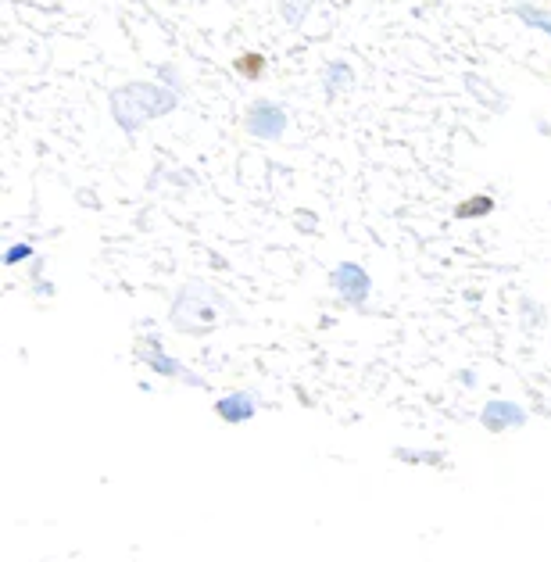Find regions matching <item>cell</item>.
<instances>
[{
    "label": "cell",
    "instance_id": "cell-17",
    "mask_svg": "<svg viewBox=\"0 0 551 562\" xmlns=\"http://www.w3.org/2000/svg\"><path fill=\"white\" fill-rule=\"evenodd\" d=\"M519 312H523V323L534 330V326H544L548 323V312H544L541 305H537L534 298H523V305H519Z\"/></svg>",
    "mask_w": 551,
    "mask_h": 562
},
{
    "label": "cell",
    "instance_id": "cell-18",
    "mask_svg": "<svg viewBox=\"0 0 551 562\" xmlns=\"http://www.w3.org/2000/svg\"><path fill=\"white\" fill-rule=\"evenodd\" d=\"M33 294H36V298H51V294H54V283H43L40 276H36V280H33Z\"/></svg>",
    "mask_w": 551,
    "mask_h": 562
},
{
    "label": "cell",
    "instance_id": "cell-11",
    "mask_svg": "<svg viewBox=\"0 0 551 562\" xmlns=\"http://www.w3.org/2000/svg\"><path fill=\"white\" fill-rule=\"evenodd\" d=\"M512 15H516L526 29H537V33L551 36V8H541V4H516Z\"/></svg>",
    "mask_w": 551,
    "mask_h": 562
},
{
    "label": "cell",
    "instance_id": "cell-3",
    "mask_svg": "<svg viewBox=\"0 0 551 562\" xmlns=\"http://www.w3.org/2000/svg\"><path fill=\"white\" fill-rule=\"evenodd\" d=\"M136 358H140L151 373L165 376V380H179V384H187V387H204V376L194 373V369H187L176 355H169L165 344H162V337L151 333V330L144 333V341L136 344Z\"/></svg>",
    "mask_w": 551,
    "mask_h": 562
},
{
    "label": "cell",
    "instance_id": "cell-16",
    "mask_svg": "<svg viewBox=\"0 0 551 562\" xmlns=\"http://www.w3.org/2000/svg\"><path fill=\"white\" fill-rule=\"evenodd\" d=\"M158 79H162L165 86H172V90H176V94H187V83H183V72L176 69V65H172V61H162V65H158Z\"/></svg>",
    "mask_w": 551,
    "mask_h": 562
},
{
    "label": "cell",
    "instance_id": "cell-12",
    "mask_svg": "<svg viewBox=\"0 0 551 562\" xmlns=\"http://www.w3.org/2000/svg\"><path fill=\"white\" fill-rule=\"evenodd\" d=\"M494 212V197L491 194H469L455 205V219L469 222V219H484Z\"/></svg>",
    "mask_w": 551,
    "mask_h": 562
},
{
    "label": "cell",
    "instance_id": "cell-7",
    "mask_svg": "<svg viewBox=\"0 0 551 562\" xmlns=\"http://www.w3.org/2000/svg\"><path fill=\"white\" fill-rule=\"evenodd\" d=\"M258 409H262V398H258V391H229L212 405L215 416H219L222 423H229V426L251 423V419L258 416Z\"/></svg>",
    "mask_w": 551,
    "mask_h": 562
},
{
    "label": "cell",
    "instance_id": "cell-9",
    "mask_svg": "<svg viewBox=\"0 0 551 562\" xmlns=\"http://www.w3.org/2000/svg\"><path fill=\"white\" fill-rule=\"evenodd\" d=\"M462 86H466V94L473 97L476 104H484V108H491V111H505L509 108V101H505V94H501V90H494L491 83H487L484 76H476V72H466V76H462Z\"/></svg>",
    "mask_w": 551,
    "mask_h": 562
},
{
    "label": "cell",
    "instance_id": "cell-8",
    "mask_svg": "<svg viewBox=\"0 0 551 562\" xmlns=\"http://www.w3.org/2000/svg\"><path fill=\"white\" fill-rule=\"evenodd\" d=\"M319 83H323V90H326V97H348L351 90L358 86V76H355V65L351 61H344V58H330L323 65V72H319Z\"/></svg>",
    "mask_w": 551,
    "mask_h": 562
},
{
    "label": "cell",
    "instance_id": "cell-10",
    "mask_svg": "<svg viewBox=\"0 0 551 562\" xmlns=\"http://www.w3.org/2000/svg\"><path fill=\"white\" fill-rule=\"evenodd\" d=\"M265 69H269V61H265V54H258V51H240L237 58H233V72H237L240 79H247V83L265 79Z\"/></svg>",
    "mask_w": 551,
    "mask_h": 562
},
{
    "label": "cell",
    "instance_id": "cell-1",
    "mask_svg": "<svg viewBox=\"0 0 551 562\" xmlns=\"http://www.w3.org/2000/svg\"><path fill=\"white\" fill-rule=\"evenodd\" d=\"M237 319V305L226 290L208 280L179 283L169 305V326L183 337H208Z\"/></svg>",
    "mask_w": 551,
    "mask_h": 562
},
{
    "label": "cell",
    "instance_id": "cell-19",
    "mask_svg": "<svg viewBox=\"0 0 551 562\" xmlns=\"http://www.w3.org/2000/svg\"><path fill=\"white\" fill-rule=\"evenodd\" d=\"M458 380H462V387H476V373H473V369H462V373H458Z\"/></svg>",
    "mask_w": 551,
    "mask_h": 562
},
{
    "label": "cell",
    "instance_id": "cell-4",
    "mask_svg": "<svg viewBox=\"0 0 551 562\" xmlns=\"http://www.w3.org/2000/svg\"><path fill=\"white\" fill-rule=\"evenodd\" d=\"M290 115L283 104L269 101V97H258V101L247 104L244 111V133L247 137L262 140V144H276V140L287 137Z\"/></svg>",
    "mask_w": 551,
    "mask_h": 562
},
{
    "label": "cell",
    "instance_id": "cell-5",
    "mask_svg": "<svg viewBox=\"0 0 551 562\" xmlns=\"http://www.w3.org/2000/svg\"><path fill=\"white\" fill-rule=\"evenodd\" d=\"M330 287L333 294H337L340 301H348V305L362 308L365 301H369V294H373V280H369V273H365L358 262H340L330 269Z\"/></svg>",
    "mask_w": 551,
    "mask_h": 562
},
{
    "label": "cell",
    "instance_id": "cell-6",
    "mask_svg": "<svg viewBox=\"0 0 551 562\" xmlns=\"http://www.w3.org/2000/svg\"><path fill=\"white\" fill-rule=\"evenodd\" d=\"M476 419H480V426H484L487 434H509V430H523L530 423V412L512 398H491Z\"/></svg>",
    "mask_w": 551,
    "mask_h": 562
},
{
    "label": "cell",
    "instance_id": "cell-15",
    "mask_svg": "<svg viewBox=\"0 0 551 562\" xmlns=\"http://www.w3.org/2000/svg\"><path fill=\"white\" fill-rule=\"evenodd\" d=\"M33 258H36L33 240H18V244H11L8 251H4V265H8V269H15V265H22V262H33Z\"/></svg>",
    "mask_w": 551,
    "mask_h": 562
},
{
    "label": "cell",
    "instance_id": "cell-14",
    "mask_svg": "<svg viewBox=\"0 0 551 562\" xmlns=\"http://www.w3.org/2000/svg\"><path fill=\"white\" fill-rule=\"evenodd\" d=\"M394 459L408 462V466H444V455L441 452H412V448H394Z\"/></svg>",
    "mask_w": 551,
    "mask_h": 562
},
{
    "label": "cell",
    "instance_id": "cell-13",
    "mask_svg": "<svg viewBox=\"0 0 551 562\" xmlns=\"http://www.w3.org/2000/svg\"><path fill=\"white\" fill-rule=\"evenodd\" d=\"M276 8H280V18L287 29H301L305 26V18L312 15L315 0H276Z\"/></svg>",
    "mask_w": 551,
    "mask_h": 562
},
{
    "label": "cell",
    "instance_id": "cell-2",
    "mask_svg": "<svg viewBox=\"0 0 551 562\" xmlns=\"http://www.w3.org/2000/svg\"><path fill=\"white\" fill-rule=\"evenodd\" d=\"M179 97L183 94H176L162 79H154V83L133 79V83H122L111 90V97H108L111 119H115V126H119L126 137H133L136 129H144L147 122L172 115V111L179 108Z\"/></svg>",
    "mask_w": 551,
    "mask_h": 562
}]
</instances>
